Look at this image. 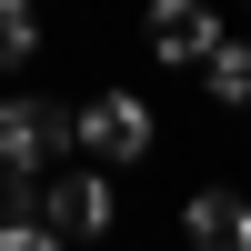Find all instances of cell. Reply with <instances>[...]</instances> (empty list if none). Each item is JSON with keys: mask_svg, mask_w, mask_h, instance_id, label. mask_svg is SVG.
I'll use <instances>...</instances> for the list:
<instances>
[{"mask_svg": "<svg viewBox=\"0 0 251 251\" xmlns=\"http://www.w3.org/2000/svg\"><path fill=\"white\" fill-rule=\"evenodd\" d=\"M201 80H211L221 111H251V40H241V30H221L211 50H201Z\"/></svg>", "mask_w": 251, "mask_h": 251, "instance_id": "cell-6", "label": "cell"}, {"mask_svg": "<svg viewBox=\"0 0 251 251\" xmlns=\"http://www.w3.org/2000/svg\"><path fill=\"white\" fill-rule=\"evenodd\" d=\"M0 251H71V241H60L50 221H30V211H20V221H0Z\"/></svg>", "mask_w": 251, "mask_h": 251, "instance_id": "cell-8", "label": "cell"}, {"mask_svg": "<svg viewBox=\"0 0 251 251\" xmlns=\"http://www.w3.org/2000/svg\"><path fill=\"white\" fill-rule=\"evenodd\" d=\"M30 221H50L60 241H100V231H111V181H100V171L30 181Z\"/></svg>", "mask_w": 251, "mask_h": 251, "instance_id": "cell-2", "label": "cell"}, {"mask_svg": "<svg viewBox=\"0 0 251 251\" xmlns=\"http://www.w3.org/2000/svg\"><path fill=\"white\" fill-rule=\"evenodd\" d=\"M30 50H40V10L30 0H0V71H20Z\"/></svg>", "mask_w": 251, "mask_h": 251, "instance_id": "cell-7", "label": "cell"}, {"mask_svg": "<svg viewBox=\"0 0 251 251\" xmlns=\"http://www.w3.org/2000/svg\"><path fill=\"white\" fill-rule=\"evenodd\" d=\"M181 231H191V251H251V201L241 191H191Z\"/></svg>", "mask_w": 251, "mask_h": 251, "instance_id": "cell-5", "label": "cell"}, {"mask_svg": "<svg viewBox=\"0 0 251 251\" xmlns=\"http://www.w3.org/2000/svg\"><path fill=\"white\" fill-rule=\"evenodd\" d=\"M141 40H151L161 60H191V71H201V50L221 40V20H211V0H151V20H141Z\"/></svg>", "mask_w": 251, "mask_h": 251, "instance_id": "cell-4", "label": "cell"}, {"mask_svg": "<svg viewBox=\"0 0 251 251\" xmlns=\"http://www.w3.org/2000/svg\"><path fill=\"white\" fill-rule=\"evenodd\" d=\"M71 141L91 161H141V151H151V100H141V91H100L91 111H71Z\"/></svg>", "mask_w": 251, "mask_h": 251, "instance_id": "cell-3", "label": "cell"}, {"mask_svg": "<svg viewBox=\"0 0 251 251\" xmlns=\"http://www.w3.org/2000/svg\"><path fill=\"white\" fill-rule=\"evenodd\" d=\"M60 151H80L71 141V100H0V171L10 181H40Z\"/></svg>", "mask_w": 251, "mask_h": 251, "instance_id": "cell-1", "label": "cell"}]
</instances>
